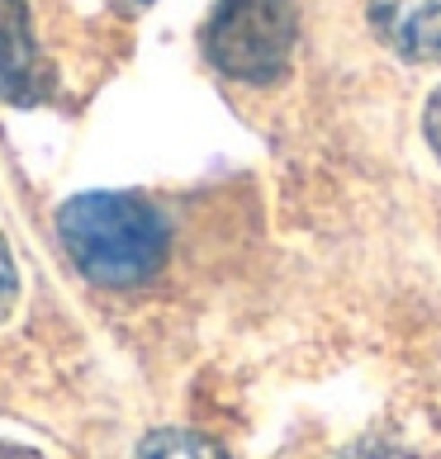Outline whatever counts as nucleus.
<instances>
[{
	"label": "nucleus",
	"mask_w": 441,
	"mask_h": 459,
	"mask_svg": "<svg viewBox=\"0 0 441 459\" xmlns=\"http://www.w3.org/2000/svg\"><path fill=\"white\" fill-rule=\"evenodd\" d=\"M57 242L91 284L133 289L166 265L172 232L152 204L133 195H76L57 209Z\"/></svg>",
	"instance_id": "nucleus-1"
},
{
	"label": "nucleus",
	"mask_w": 441,
	"mask_h": 459,
	"mask_svg": "<svg viewBox=\"0 0 441 459\" xmlns=\"http://www.w3.org/2000/svg\"><path fill=\"white\" fill-rule=\"evenodd\" d=\"M370 24L403 62H441V0H370Z\"/></svg>",
	"instance_id": "nucleus-3"
},
{
	"label": "nucleus",
	"mask_w": 441,
	"mask_h": 459,
	"mask_svg": "<svg viewBox=\"0 0 441 459\" xmlns=\"http://www.w3.org/2000/svg\"><path fill=\"white\" fill-rule=\"evenodd\" d=\"M43 91V66L33 48L24 0H0V100L29 105Z\"/></svg>",
	"instance_id": "nucleus-4"
},
{
	"label": "nucleus",
	"mask_w": 441,
	"mask_h": 459,
	"mask_svg": "<svg viewBox=\"0 0 441 459\" xmlns=\"http://www.w3.org/2000/svg\"><path fill=\"white\" fill-rule=\"evenodd\" d=\"M295 0H218L205 29V53L243 86H270L295 57Z\"/></svg>",
	"instance_id": "nucleus-2"
},
{
	"label": "nucleus",
	"mask_w": 441,
	"mask_h": 459,
	"mask_svg": "<svg viewBox=\"0 0 441 459\" xmlns=\"http://www.w3.org/2000/svg\"><path fill=\"white\" fill-rule=\"evenodd\" d=\"M422 128H428V143H432L437 161H441V91L428 100V118H422Z\"/></svg>",
	"instance_id": "nucleus-7"
},
{
	"label": "nucleus",
	"mask_w": 441,
	"mask_h": 459,
	"mask_svg": "<svg viewBox=\"0 0 441 459\" xmlns=\"http://www.w3.org/2000/svg\"><path fill=\"white\" fill-rule=\"evenodd\" d=\"M133 459H228V455L195 431H152Z\"/></svg>",
	"instance_id": "nucleus-5"
},
{
	"label": "nucleus",
	"mask_w": 441,
	"mask_h": 459,
	"mask_svg": "<svg viewBox=\"0 0 441 459\" xmlns=\"http://www.w3.org/2000/svg\"><path fill=\"white\" fill-rule=\"evenodd\" d=\"M14 289H20V280H14V261H10V247L0 242V317L10 313V303H14Z\"/></svg>",
	"instance_id": "nucleus-6"
},
{
	"label": "nucleus",
	"mask_w": 441,
	"mask_h": 459,
	"mask_svg": "<svg viewBox=\"0 0 441 459\" xmlns=\"http://www.w3.org/2000/svg\"><path fill=\"white\" fill-rule=\"evenodd\" d=\"M0 459H39L33 450H20V446H0Z\"/></svg>",
	"instance_id": "nucleus-8"
}]
</instances>
